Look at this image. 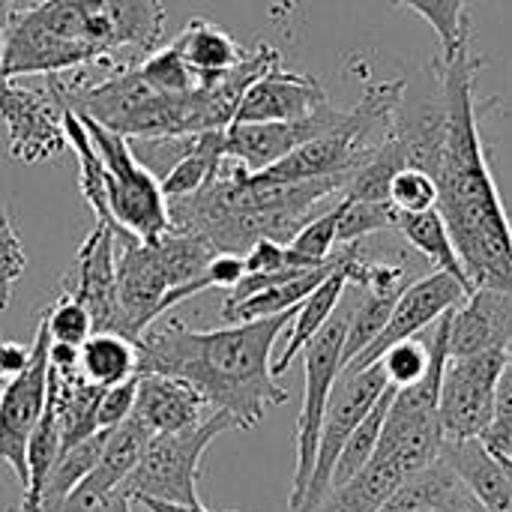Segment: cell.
<instances>
[{
	"label": "cell",
	"mask_w": 512,
	"mask_h": 512,
	"mask_svg": "<svg viewBox=\"0 0 512 512\" xmlns=\"http://www.w3.org/2000/svg\"><path fill=\"white\" fill-rule=\"evenodd\" d=\"M48 327L39 321L30 360L0 390V462L12 468L21 489L27 486V441L48 402Z\"/></svg>",
	"instance_id": "cell-9"
},
{
	"label": "cell",
	"mask_w": 512,
	"mask_h": 512,
	"mask_svg": "<svg viewBox=\"0 0 512 512\" xmlns=\"http://www.w3.org/2000/svg\"><path fill=\"white\" fill-rule=\"evenodd\" d=\"M9 0H0V27H3V21H6V15H9Z\"/></svg>",
	"instance_id": "cell-43"
},
{
	"label": "cell",
	"mask_w": 512,
	"mask_h": 512,
	"mask_svg": "<svg viewBox=\"0 0 512 512\" xmlns=\"http://www.w3.org/2000/svg\"><path fill=\"white\" fill-rule=\"evenodd\" d=\"M78 300L90 318L93 333H120V300H117V228L96 222L87 240L75 252L69 288L63 291ZM123 336V333H120Z\"/></svg>",
	"instance_id": "cell-12"
},
{
	"label": "cell",
	"mask_w": 512,
	"mask_h": 512,
	"mask_svg": "<svg viewBox=\"0 0 512 512\" xmlns=\"http://www.w3.org/2000/svg\"><path fill=\"white\" fill-rule=\"evenodd\" d=\"M294 315L297 309H288L216 330H192L174 318L162 327H147L135 342L138 375L180 378L210 411L228 414L237 429H255L267 408L288 402V390L273 375V348Z\"/></svg>",
	"instance_id": "cell-2"
},
{
	"label": "cell",
	"mask_w": 512,
	"mask_h": 512,
	"mask_svg": "<svg viewBox=\"0 0 512 512\" xmlns=\"http://www.w3.org/2000/svg\"><path fill=\"white\" fill-rule=\"evenodd\" d=\"M27 267V255H24V246L6 216V207L0 204V312L9 306V297H12V288L15 282L21 279Z\"/></svg>",
	"instance_id": "cell-36"
},
{
	"label": "cell",
	"mask_w": 512,
	"mask_h": 512,
	"mask_svg": "<svg viewBox=\"0 0 512 512\" xmlns=\"http://www.w3.org/2000/svg\"><path fill=\"white\" fill-rule=\"evenodd\" d=\"M507 354L512 357V333H510V342H507Z\"/></svg>",
	"instance_id": "cell-45"
},
{
	"label": "cell",
	"mask_w": 512,
	"mask_h": 512,
	"mask_svg": "<svg viewBox=\"0 0 512 512\" xmlns=\"http://www.w3.org/2000/svg\"><path fill=\"white\" fill-rule=\"evenodd\" d=\"M348 318H351L348 309H336L333 318L303 348L306 393H303V408L297 417V468H294V483H291V498H288L291 512L303 507V498H306V489H309V480L315 471L324 411H327L333 384L342 375V348H345Z\"/></svg>",
	"instance_id": "cell-6"
},
{
	"label": "cell",
	"mask_w": 512,
	"mask_h": 512,
	"mask_svg": "<svg viewBox=\"0 0 512 512\" xmlns=\"http://www.w3.org/2000/svg\"><path fill=\"white\" fill-rule=\"evenodd\" d=\"M441 459L456 471L483 512H512V486L501 459L480 441H444Z\"/></svg>",
	"instance_id": "cell-19"
},
{
	"label": "cell",
	"mask_w": 512,
	"mask_h": 512,
	"mask_svg": "<svg viewBox=\"0 0 512 512\" xmlns=\"http://www.w3.org/2000/svg\"><path fill=\"white\" fill-rule=\"evenodd\" d=\"M420 512H441V510H420Z\"/></svg>",
	"instance_id": "cell-46"
},
{
	"label": "cell",
	"mask_w": 512,
	"mask_h": 512,
	"mask_svg": "<svg viewBox=\"0 0 512 512\" xmlns=\"http://www.w3.org/2000/svg\"><path fill=\"white\" fill-rule=\"evenodd\" d=\"M387 387H390V381H387V372L381 363H372L369 369H360V372H342L339 375V381L333 384L327 411H324L318 459H315V471H312V480H309V489H306L300 510L315 507L330 492L333 468H336V459H339L345 441L360 426V420L375 408V402L384 396Z\"/></svg>",
	"instance_id": "cell-7"
},
{
	"label": "cell",
	"mask_w": 512,
	"mask_h": 512,
	"mask_svg": "<svg viewBox=\"0 0 512 512\" xmlns=\"http://www.w3.org/2000/svg\"><path fill=\"white\" fill-rule=\"evenodd\" d=\"M135 396H138V375L129 378V381H123V384L105 387L102 390V399H99V411H96V426L102 432H111L120 423H126L132 417Z\"/></svg>",
	"instance_id": "cell-37"
},
{
	"label": "cell",
	"mask_w": 512,
	"mask_h": 512,
	"mask_svg": "<svg viewBox=\"0 0 512 512\" xmlns=\"http://www.w3.org/2000/svg\"><path fill=\"white\" fill-rule=\"evenodd\" d=\"M204 417H207V402L186 381L168 375H138L132 420L141 423L150 438L189 429Z\"/></svg>",
	"instance_id": "cell-18"
},
{
	"label": "cell",
	"mask_w": 512,
	"mask_h": 512,
	"mask_svg": "<svg viewBox=\"0 0 512 512\" xmlns=\"http://www.w3.org/2000/svg\"><path fill=\"white\" fill-rule=\"evenodd\" d=\"M105 438L108 432H96L90 435L87 441L69 447V450H60L48 480H45V492H42V510L39 512H57L60 504L78 489V483L93 471L102 447H105Z\"/></svg>",
	"instance_id": "cell-27"
},
{
	"label": "cell",
	"mask_w": 512,
	"mask_h": 512,
	"mask_svg": "<svg viewBox=\"0 0 512 512\" xmlns=\"http://www.w3.org/2000/svg\"><path fill=\"white\" fill-rule=\"evenodd\" d=\"M396 396V387H387L384 396L375 402V408L360 420V426L351 432V438L345 441L339 459H336V468H333V480H330V489L348 483L357 471L366 468V462L375 456V447L381 441V429H384V420H387V411H390V402Z\"/></svg>",
	"instance_id": "cell-28"
},
{
	"label": "cell",
	"mask_w": 512,
	"mask_h": 512,
	"mask_svg": "<svg viewBox=\"0 0 512 512\" xmlns=\"http://www.w3.org/2000/svg\"><path fill=\"white\" fill-rule=\"evenodd\" d=\"M42 321L48 327L51 342H60V345L81 348L93 336V318H90V312L78 300H72L69 294H60V300L51 309H45Z\"/></svg>",
	"instance_id": "cell-34"
},
{
	"label": "cell",
	"mask_w": 512,
	"mask_h": 512,
	"mask_svg": "<svg viewBox=\"0 0 512 512\" xmlns=\"http://www.w3.org/2000/svg\"><path fill=\"white\" fill-rule=\"evenodd\" d=\"M237 429V423L222 414L210 411L201 423L180 429V432H165L153 435L144 444V453L135 465V471L123 483V495L132 501L138 498H156L168 504H201L198 498V471H201V456L207 447Z\"/></svg>",
	"instance_id": "cell-4"
},
{
	"label": "cell",
	"mask_w": 512,
	"mask_h": 512,
	"mask_svg": "<svg viewBox=\"0 0 512 512\" xmlns=\"http://www.w3.org/2000/svg\"><path fill=\"white\" fill-rule=\"evenodd\" d=\"M81 375L96 387H114L138 375V345L120 333H93L81 348Z\"/></svg>",
	"instance_id": "cell-25"
},
{
	"label": "cell",
	"mask_w": 512,
	"mask_h": 512,
	"mask_svg": "<svg viewBox=\"0 0 512 512\" xmlns=\"http://www.w3.org/2000/svg\"><path fill=\"white\" fill-rule=\"evenodd\" d=\"M138 72L141 78L156 90V93H165V96H186V93H195L201 87H207L210 81L216 78H201L180 54V48L171 42L168 48H156L150 51L147 57L138 60ZM225 75V72H222Z\"/></svg>",
	"instance_id": "cell-30"
},
{
	"label": "cell",
	"mask_w": 512,
	"mask_h": 512,
	"mask_svg": "<svg viewBox=\"0 0 512 512\" xmlns=\"http://www.w3.org/2000/svg\"><path fill=\"white\" fill-rule=\"evenodd\" d=\"M345 111L327 105L312 117L303 120H267V123H231L225 129V150L231 159H237L249 174H258L288 153H294L300 144L324 135L342 120Z\"/></svg>",
	"instance_id": "cell-14"
},
{
	"label": "cell",
	"mask_w": 512,
	"mask_h": 512,
	"mask_svg": "<svg viewBox=\"0 0 512 512\" xmlns=\"http://www.w3.org/2000/svg\"><path fill=\"white\" fill-rule=\"evenodd\" d=\"M435 69L444 105V147L435 168L438 210L471 288L512 294V219L492 177L474 105L483 60L465 48L453 60L438 57Z\"/></svg>",
	"instance_id": "cell-1"
},
{
	"label": "cell",
	"mask_w": 512,
	"mask_h": 512,
	"mask_svg": "<svg viewBox=\"0 0 512 512\" xmlns=\"http://www.w3.org/2000/svg\"><path fill=\"white\" fill-rule=\"evenodd\" d=\"M501 459V465H504V471H507V480H510L512 486V459H504V456H498Z\"/></svg>",
	"instance_id": "cell-44"
},
{
	"label": "cell",
	"mask_w": 512,
	"mask_h": 512,
	"mask_svg": "<svg viewBox=\"0 0 512 512\" xmlns=\"http://www.w3.org/2000/svg\"><path fill=\"white\" fill-rule=\"evenodd\" d=\"M342 261V252H336L327 264L315 267V270H306L303 276L291 279V282H282V285H273V288H264L234 306H222V318L225 324H243V321H258V318H273V315H282L288 309H297Z\"/></svg>",
	"instance_id": "cell-23"
},
{
	"label": "cell",
	"mask_w": 512,
	"mask_h": 512,
	"mask_svg": "<svg viewBox=\"0 0 512 512\" xmlns=\"http://www.w3.org/2000/svg\"><path fill=\"white\" fill-rule=\"evenodd\" d=\"M0 120L9 129V156L21 165L48 162L66 147L63 102L48 84L36 90L0 78Z\"/></svg>",
	"instance_id": "cell-10"
},
{
	"label": "cell",
	"mask_w": 512,
	"mask_h": 512,
	"mask_svg": "<svg viewBox=\"0 0 512 512\" xmlns=\"http://www.w3.org/2000/svg\"><path fill=\"white\" fill-rule=\"evenodd\" d=\"M27 360H30V348L27 345L3 342L0 339V381H9L12 375H18Z\"/></svg>",
	"instance_id": "cell-39"
},
{
	"label": "cell",
	"mask_w": 512,
	"mask_h": 512,
	"mask_svg": "<svg viewBox=\"0 0 512 512\" xmlns=\"http://www.w3.org/2000/svg\"><path fill=\"white\" fill-rule=\"evenodd\" d=\"M81 123L87 126V135L93 147L99 150L105 171H108V210L117 225V234H132L141 243H153L162 234H168L171 213H168V198L162 195L159 180L138 162L132 153L129 138L99 126L96 120L78 114Z\"/></svg>",
	"instance_id": "cell-5"
},
{
	"label": "cell",
	"mask_w": 512,
	"mask_h": 512,
	"mask_svg": "<svg viewBox=\"0 0 512 512\" xmlns=\"http://www.w3.org/2000/svg\"><path fill=\"white\" fill-rule=\"evenodd\" d=\"M387 372V381L390 387L402 390V387H411L417 384L426 369H429V339H405V342H396L393 348H387L378 360Z\"/></svg>",
	"instance_id": "cell-33"
},
{
	"label": "cell",
	"mask_w": 512,
	"mask_h": 512,
	"mask_svg": "<svg viewBox=\"0 0 512 512\" xmlns=\"http://www.w3.org/2000/svg\"><path fill=\"white\" fill-rule=\"evenodd\" d=\"M396 6H408L423 15L441 42V60H453L465 48H471V21L468 0H393Z\"/></svg>",
	"instance_id": "cell-29"
},
{
	"label": "cell",
	"mask_w": 512,
	"mask_h": 512,
	"mask_svg": "<svg viewBox=\"0 0 512 512\" xmlns=\"http://www.w3.org/2000/svg\"><path fill=\"white\" fill-rule=\"evenodd\" d=\"M9 6H12V0H9Z\"/></svg>",
	"instance_id": "cell-47"
},
{
	"label": "cell",
	"mask_w": 512,
	"mask_h": 512,
	"mask_svg": "<svg viewBox=\"0 0 512 512\" xmlns=\"http://www.w3.org/2000/svg\"><path fill=\"white\" fill-rule=\"evenodd\" d=\"M357 243H348L342 249V261L339 267L297 306V315L291 321V333H288V342L282 348V354L273 360V375H285L291 369V363L297 360V354L312 342V336L333 318V312L339 309L345 291H348V264H351V255H354Z\"/></svg>",
	"instance_id": "cell-20"
},
{
	"label": "cell",
	"mask_w": 512,
	"mask_h": 512,
	"mask_svg": "<svg viewBox=\"0 0 512 512\" xmlns=\"http://www.w3.org/2000/svg\"><path fill=\"white\" fill-rule=\"evenodd\" d=\"M465 297H468L465 285L459 279H453L450 273H444V270H435L432 276L405 285V291L399 294V300H396V306L390 312V321L381 330V336L354 363H348L342 372L369 369L372 363L381 360V354L387 348H393L396 342L420 336L429 324H435L444 312L456 309Z\"/></svg>",
	"instance_id": "cell-13"
},
{
	"label": "cell",
	"mask_w": 512,
	"mask_h": 512,
	"mask_svg": "<svg viewBox=\"0 0 512 512\" xmlns=\"http://www.w3.org/2000/svg\"><path fill=\"white\" fill-rule=\"evenodd\" d=\"M405 288H363V300L351 309L345 348H342V369L354 363L387 327L390 312Z\"/></svg>",
	"instance_id": "cell-26"
},
{
	"label": "cell",
	"mask_w": 512,
	"mask_h": 512,
	"mask_svg": "<svg viewBox=\"0 0 512 512\" xmlns=\"http://www.w3.org/2000/svg\"><path fill=\"white\" fill-rule=\"evenodd\" d=\"M512 333V294L474 288L450 312V357L507 351Z\"/></svg>",
	"instance_id": "cell-17"
},
{
	"label": "cell",
	"mask_w": 512,
	"mask_h": 512,
	"mask_svg": "<svg viewBox=\"0 0 512 512\" xmlns=\"http://www.w3.org/2000/svg\"><path fill=\"white\" fill-rule=\"evenodd\" d=\"M396 231L435 267V270H444L450 273L453 279H459L465 285V291L471 294V282H468V273L462 267V258L453 246V237L447 231V222L441 216L438 207L432 210H420V213H399L396 210Z\"/></svg>",
	"instance_id": "cell-22"
},
{
	"label": "cell",
	"mask_w": 512,
	"mask_h": 512,
	"mask_svg": "<svg viewBox=\"0 0 512 512\" xmlns=\"http://www.w3.org/2000/svg\"><path fill=\"white\" fill-rule=\"evenodd\" d=\"M327 105H330V96L318 78L273 66L243 93L234 123L303 120V117L318 114Z\"/></svg>",
	"instance_id": "cell-15"
},
{
	"label": "cell",
	"mask_w": 512,
	"mask_h": 512,
	"mask_svg": "<svg viewBox=\"0 0 512 512\" xmlns=\"http://www.w3.org/2000/svg\"><path fill=\"white\" fill-rule=\"evenodd\" d=\"M150 441V435L144 432L141 423H135L132 417L126 423H120L117 429L108 432L105 447L93 465V471L78 483V489L60 504L57 512H102L108 507V501L114 495H120L126 477L135 471L144 444Z\"/></svg>",
	"instance_id": "cell-16"
},
{
	"label": "cell",
	"mask_w": 512,
	"mask_h": 512,
	"mask_svg": "<svg viewBox=\"0 0 512 512\" xmlns=\"http://www.w3.org/2000/svg\"><path fill=\"white\" fill-rule=\"evenodd\" d=\"M132 504H141L147 512H222L210 510V507H204V504H168V501H156V498H138V501H132Z\"/></svg>",
	"instance_id": "cell-41"
},
{
	"label": "cell",
	"mask_w": 512,
	"mask_h": 512,
	"mask_svg": "<svg viewBox=\"0 0 512 512\" xmlns=\"http://www.w3.org/2000/svg\"><path fill=\"white\" fill-rule=\"evenodd\" d=\"M243 264H246V273H273V270L294 267L291 264V255H288V246L285 243H276V240H258V243H252L246 249V255H243Z\"/></svg>",
	"instance_id": "cell-38"
},
{
	"label": "cell",
	"mask_w": 512,
	"mask_h": 512,
	"mask_svg": "<svg viewBox=\"0 0 512 512\" xmlns=\"http://www.w3.org/2000/svg\"><path fill=\"white\" fill-rule=\"evenodd\" d=\"M507 363V351H483L450 357L441 381L438 417L444 441L480 438L495 417V384Z\"/></svg>",
	"instance_id": "cell-8"
},
{
	"label": "cell",
	"mask_w": 512,
	"mask_h": 512,
	"mask_svg": "<svg viewBox=\"0 0 512 512\" xmlns=\"http://www.w3.org/2000/svg\"><path fill=\"white\" fill-rule=\"evenodd\" d=\"M390 204L399 213H420L438 207V183L423 168H402L390 183Z\"/></svg>",
	"instance_id": "cell-35"
},
{
	"label": "cell",
	"mask_w": 512,
	"mask_h": 512,
	"mask_svg": "<svg viewBox=\"0 0 512 512\" xmlns=\"http://www.w3.org/2000/svg\"><path fill=\"white\" fill-rule=\"evenodd\" d=\"M174 288L159 243H141L132 234H117V300L120 333L132 342L162 318V300Z\"/></svg>",
	"instance_id": "cell-11"
},
{
	"label": "cell",
	"mask_w": 512,
	"mask_h": 512,
	"mask_svg": "<svg viewBox=\"0 0 512 512\" xmlns=\"http://www.w3.org/2000/svg\"><path fill=\"white\" fill-rule=\"evenodd\" d=\"M228 159L225 150V129H207V132H195L192 135V147L189 153L159 180L162 195L168 201L174 198H186L198 189H204L222 168V162Z\"/></svg>",
	"instance_id": "cell-24"
},
{
	"label": "cell",
	"mask_w": 512,
	"mask_h": 512,
	"mask_svg": "<svg viewBox=\"0 0 512 512\" xmlns=\"http://www.w3.org/2000/svg\"><path fill=\"white\" fill-rule=\"evenodd\" d=\"M165 0H39L0 27V78L132 66L165 36Z\"/></svg>",
	"instance_id": "cell-3"
},
{
	"label": "cell",
	"mask_w": 512,
	"mask_h": 512,
	"mask_svg": "<svg viewBox=\"0 0 512 512\" xmlns=\"http://www.w3.org/2000/svg\"><path fill=\"white\" fill-rule=\"evenodd\" d=\"M381 231H396V207L393 204H372V201H351L342 195L339 201V234L336 243L348 246L366 240Z\"/></svg>",
	"instance_id": "cell-32"
},
{
	"label": "cell",
	"mask_w": 512,
	"mask_h": 512,
	"mask_svg": "<svg viewBox=\"0 0 512 512\" xmlns=\"http://www.w3.org/2000/svg\"><path fill=\"white\" fill-rule=\"evenodd\" d=\"M492 420H512V357L507 354V363L498 375L495 384V417Z\"/></svg>",
	"instance_id": "cell-40"
},
{
	"label": "cell",
	"mask_w": 512,
	"mask_h": 512,
	"mask_svg": "<svg viewBox=\"0 0 512 512\" xmlns=\"http://www.w3.org/2000/svg\"><path fill=\"white\" fill-rule=\"evenodd\" d=\"M174 45L180 48L183 60L201 78H216V75L234 69L249 54L231 33H225L222 27H216L207 18H189L186 27L177 33Z\"/></svg>",
	"instance_id": "cell-21"
},
{
	"label": "cell",
	"mask_w": 512,
	"mask_h": 512,
	"mask_svg": "<svg viewBox=\"0 0 512 512\" xmlns=\"http://www.w3.org/2000/svg\"><path fill=\"white\" fill-rule=\"evenodd\" d=\"M336 234H339V204L321 216H312L288 243L291 261L297 267H321L333 258V246H336Z\"/></svg>",
	"instance_id": "cell-31"
},
{
	"label": "cell",
	"mask_w": 512,
	"mask_h": 512,
	"mask_svg": "<svg viewBox=\"0 0 512 512\" xmlns=\"http://www.w3.org/2000/svg\"><path fill=\"white\" fill-rule=\"evenodd\" d=\"M102 512H132V498L120 492V495H114V498L108 501V507Z\"/></svg>",
	"instance_id": "cell-42"
}]
</instances>
